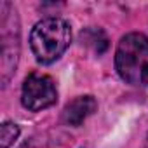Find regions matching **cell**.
<instances>
[{"label":"cell","mask_w":148,"mask_h":148,"mask_svg":"<svg viewBox=\"0 0 148 148\" xmlns=\"http://www.w3.org/2000/svg\"><path fill=\"white\" fill-rule=\"evenodd\" d=\"M98 108V103L92 96H79L75 99H71L64 110H63V122L68 125L77 127L80 125L89 115H92Z\"/></svg>","instance_id":"5"},{"label":"cell","mask_w":148,"mask_h":148,"mask_svg":"<svg viewBox=\"0 0 148 148\" xmlns=\"http://www.w3.org/2000/svg\"><path fill=\"white\" fill-rule=\"evenodd\" d=\"M71 28L61 18H45L38 21L30 33V47L38 63L49 64L63 56L70 47Z\"/></svg>","instance_id":"2"},{"label":"cell","mask_w":148,"mask_h":148,"mask_svg":"<svg viewBox=\"0 0 148 148\" xmlns=\"http://www.w3.org/2000/svg\"><path fill=\"white\" fill-rule=\"evenodd\" d=\"M19 136V127L14 122H4L0 127V148H9Z\"/></svg>","instance_id":"6"},{"label":"cell","mask_w":148,"mask_h":148,"mask_svg":"<svg viewBox=\"0 0 148 148\" xmlns=\"http://www.w3.org/2000/svg\"><path fill=\"white\" fill-rule=\"evenodd\" d=\"M58 99V91L54 80L49 75L30 73L23 84L21 103L30 112H40L52 106Z\"/></svg>","instance_id":"4"},{"label":"cell","mask_w":148,"mask_h":148,"mask_svg":"<svg viewBox=\"0 0 148 148\" xmlns=\"http://www.w3.org/2000/svg\"><path fill=\"white\" fill-rule=\"evenodd\" d=\"M115 68L120 79L136 87H148V37L127 33L115 52Z\"/></svg>","instance_id":"1"},{"label":"cell","mask_w":148,"mask_h":148,"mask_svg":"<svg viewBox=\"0 0 148 148\" xmlns=\"http://www.w3.org/2000/svg\"><path fill=\"white\" fill-rule=\"evenodd\" d=\"M2 12V21H0V38H2V84L7 86L12 71L18 64L19 58V25L14 7L9 2H2L0 5Z\"/></svg>","instance_id":"3"}]
</instances>
